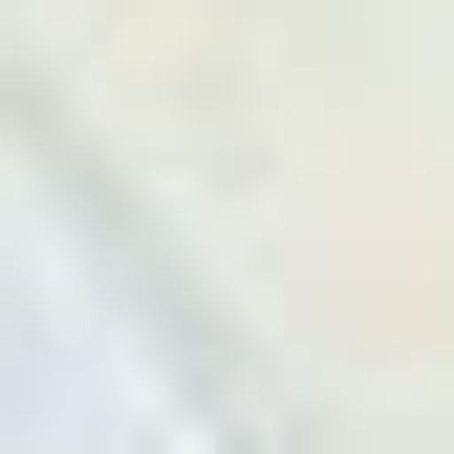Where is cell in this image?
Masks as SVG:
<instances>
[{"label": "cell", "mask_w": 454, "mask_h": 454, "mask_svg": "<svg viewBox=\"0 0 454 454\" xmlns=\"http://www.w3.org/2000/svg\"><path fill=\"white\" fill-rule=\"evenodd\" d=\"M0 130H22V152H43V216H66V239H87V281H108V303H130V325H152V368H174V389H195V411H216V433H239V454H281V411H260V389H239V325H216V281H195L174 239H152V195H130V174H108V152H87V130H66V108H43L22 66H0Z\"/></svg>", "instance_id": "6da1fadb"}]
</instances>
